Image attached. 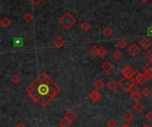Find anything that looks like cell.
<instances>
[{"mask_svg":"<svg viewBox=\"0 0 152 127\" xmlns=\"http://www.w3.org/2000/svg\"><path fill=\"white\" fill-rule=\"evenodd\" d=\"M89 98L93 102H97L100 99V93L99 92V90H94L90 92L89 94Z\"/></svg>","mask_w":152,"mask_h":127,"instance_id":"obj_7","label":"cell"},{"mask_svg":"<svg viewBox=\"0 0 152 127\" xmlns=\"http://www.w3.org/2000/svg\"><path fill=\"white\" fill-rule=\"evenodd\" d=\"M145 119L149 122H152V112H148L145 115Z\"/></svg>","mask_w":152,"mask_h":127,"instance_id":"obj_34","label":"cell"},{"mask_svg":"<svg viewBox=\"0 0 152 127\" xmlns=\"http://www.w3.org/2000/svg\"><path fill=\"white\" fill-rule=\"evenodd\" d=\"M15 127H26V125L24 124H22V123H18Z\"/></svg>","mask_w":152,"mask_h":127,"instance_id":"obj_38","label":"cell"},{"mask_svg":"<svg viewBox=\"0 0 152 127\" xmlns=\"http://www.w3.org/2000/svg\"><path fill=\"white\" fill-rule=\"evenodd\" d=\"M11 80H12V82L14 83V84H19L20 82H21V80H22V77H20L18 74H14V75H13L12 76V77H11Z\"/></svg>","mask_w":152,"mask_h":127,"instance_id":"obj_22","label":"cell"},{"mask_svg":"<svg viewBox=\"0 0 152 127\" xmlns=\"http://www.w3.org/2000/svg\"><path fill=\"white\" fill-rule=\"evenodd\" d=\"M134 109H135L137 112H140V111L143 110L144 106H143V104H141L140 102H136L135 105L134 106Z\"/></svg>","mask_w":152,"mask_h":127,"instance_id":"obj_24","label":"cell"},{"mask_svg":"<svg viewBox=\"0 0 152 127\" xmlns=\"http://www.w3.org/2000/svg\"><path fill=\"white\" fill-rule=\"evenodd\" d=\"M30 2H31L34 5H38L40 3H41L43 0H29Z\"/></svg>","mask_w":152,"mask_h":127,"instance_id":"obj_36","label":"cell"},{"mask_svg":"<svg viewBox=\"0 0 152 127\" xmlns=\"http://www.w3.org/2000/svg\"><path fill=\"white\" fill-rule=\"evenodd\" d=\"M112 56H113L116 60H119V59H121V57L123 56V54H122V52H121L119 50H116V51H114V52H112Z\"/></svg>","mask_w":152,"mask_h":127,"instance_id":"obj_27","label":"cell"},{"mask_svg":"<svg viewBox=\"0 0 152 127\" xmlns=\"http://www.w3.org/2000/svg\"><path fill=\"white\" fill-rule=\"evenodd\" d=\"M80 29H82V30L84 31V32H87V31H89L90 29H91V25H90L89 22H84L81 23V25H80Z\"/></svg>","mask_w":152,"mask_h":127,"instance_id":"obj_16","label":"cell"},{"mask_svg":"<svg viewBox=\"0 0 152 127\" xmlns=\"http://www.w3.org/2000/svg\"><path fill=\"white\" fill-rule=\"evenodd\" d=\"M65 117H67L68 119H69L70 121H74L76 118H77V114L72 111V110H69L66 113L65 115Z\"/></svg>","mask_w":152,"mask_h":127,"instance_id":"obj_13","label":"cell"},{"mask_svg":"<svg viewBox=\"0 0 152 127\" xmlns=\"http://www.w3.org/2000/svg\"><path fill=\"white\" fill-rule=\"evenodd\" d=\"M145 57L147 58V60L149 61H152V50H149L146 52Z\"/></svg>","mask_w":152,"mask_h":127,"instance_id":"obj_32","label":"cell"},{"mask_svg":"<svg viewBox=\"0 0 152 127\" xmlns=\"http://www.w3.org/2000/svg\"><path fill=\"white\" fill-rule=\"evenodd\" d=\"M102 34L106 37H109L111 36V34H112V29H111L109 27H105L102 30Z\"/></svg>","mask_w":152,"mask_h":127,"instance_id":"obj_21","label":"cell"},{"mask_svg":"<svg viewBox=\"0 0 152 127\" xmlns=\"http://www.w3.org/2000/svg\"><path fill=\"white\" fill-rule=\"evenodd\" d=\"M121 127H131V126H130V125H128L127 124H124L121 125Z\"/></svg>","mask_w":152,"mask_h":127,"instance_id":"obj_39","label":"cell"},{"mask_svg":"<svg viewBox=\"0 0 152 127\" xmlns=\"http://www.w3.org/2000/svg\"><path fill=\"white\" fill-rule=\"evenodd\" d=\"M140 93H141V95H142L143 97H148V96H149V95H150L151 92H150V90H149V88L144 87L142 90H141Z\"/></svg>","mask_w":152,"mask_h":127,"instance_id":"obj_28","label":"cell"},{"mask_svg":"<svg viewBox=\"0 0 152 127\" xmlns=\"http://www.w3.org/2000/svg\"><path fill=\"white\" fill-rule=\"evenodd\" d=\"M134 83V81L132 80L131 77H124L122 79H121L119 82H118V86L119 87L122 88L125 92H128V90L130 89V87L133 86Z\"/></svg>","mask_w":152,"mask_h":127,"instance_id":"obj_3","label":"cell"},{"mask_svg":"<svg viewBox=\"0 0 152 127\" xmlns=\"http://www.w3.org/2000/svg\"><path fill=\"white\" fill-rule=\"evenodd\" d=\"M71 123L72 121H70L69 119H68L67 117H64L62 119H60V122H59V124L60 125V127H69L71 125Z\"/></svg>","mask_w":152,"mask_h":127,"instance_id":"obj_11","label":"cell"},{"mask_svg":"<svg viewBox=\"0 0 152 127\" xmlns=\"http://www.w3.org/2000/svg\"><path fill=\"white\" fill-rule=\"evenodd\" d=\"M46 1H51V0H46Z\"/></svg>","mask_w":152,"mask_h":127,"instance_id":"obj_42","label":"cell"},{"mask_svg":"<svg viewBox=\"0 0 152 127\" xmlns=\"http://www.w3.org/2000/svg\"><path fill=\"white\" fill-rule=\"evenodd\" d=\"M22 42V38H15V39L14 40V45L15 46H20L22 45V44H21Z\"/></svg>","mask_w":152,"mask_h":127,"instance_id":"obj_33","label":"cell"},{"mask_svg":"<svg viewBox=\"0 0 152 127\" xmlns=\"http://www.w3.org/2000/svg\"><path fill=\"white\" fill-rule=\"evenodd\" d=\"M113 69H114V65L109 60H106L101 64V69H102L105 73H110L113 70Z\"/></svg>","mask_w":152,"mask_h":127,"instance_id":"obj_4","label":"cell"},{"mask_svg":"<svg viewBox=\"0 0 152 127\" xmlns=\"http://www.w3.org/2000/svg\"><path fill=\"white\" fill-rule=\"evenodd\" d=\"M134 115L132 114L131 112H127V113L125 114V115H124V119H125V121L127 122V123H131L132 121L134 120Z\"/></svg>","mask_w":152,"mask_h":127,"instance_id":"obj_18","label":"cell"},{"mask_svg":"<svg viewBox=\"0 0 152 127\" xmlns=\"http://www.w3.org/2000/svg\"><path fill=\"white\" fill-rule=\"evenodd\" d=\"M147 80H148V78H147V77L145 76V74H141L139 80H138V84H143Z\"/></svg>","mask_w":152,"mask_h":127,"instance_id":"obj_29","label":"cell"},{"mask_svg":"<svg viewBox=\"0 0 152 127\" xmlns=\"http://www.w3.org/2000/svg\"><path fill=\"white\" fill-rule=\"evenodd\" d=\"M151 41L148 38V37H143L142 39H141L140 41V46L142 48V49H144V50H147V49H149V46H151Z\"/></svg>","mask_w":152,"mask_h":127,"instance_id":"obj_8","label":"cell"},{"mask_svg":"<svg viewBox=\"0 0 152 127\" xmlns=\"http://www.w3.org/2000/svg\"><path fill=\"white\" fill-rule=\"evenodd\" d=\"M60 24L62 25L64 29H66L67 30L71 29L76 23H77V20L76 18L69 12L65 13L62 17L59 20Z\"/></svg>","mask_w":152,"mask_h":127,"instance_id":"obj_2","label":"cell"},{"mask_svg":"<svg viewBox=\"0 0 152 127\" xmlns=\"http://www.w3.org/2000/svg\"><path fill=\"white\" fill-rule=\"evenodd\" d=\"M140 48L139 47V46L138 45H136V44H132L130 46H129V48H128V52L131 54V55H133V56H136L139 52H140Z\"/></svg>","mask_w":152,"mask_h":127,"instance_id":"obj_6","label":"cell"},{"mask_svg":"<svg viewBox=\"0 0 152 127\" xmlns=\"http://www.w3.org/2000/svg\"><path fill=\"white\" fill-rule=\"evenodd\" d=\"M141 74H142V73H140L139 70H134V74H133V75H132V77H131L132 80L134 81V84L138 83V80H139V78L140 77Z\"/></svg>","mask_w":152,"mask_h":127,"instance_id":"obj_12","label":"cell"},{"mask_svg":"<svg viewBox=\"0 0 152 127\" xmlns=\"http://www.w3.org/2000/svg\"><path fill=\"white\" fill-rule=\"evenodd\" d=\"M120 72H121V74H122L124 77H131L132 75L134 74V70L132 69L130 66H125V67H123L122 69H121Z\"/></svg>","mask_w":152,"mask_h":127,"instance_id":"obj_5","label":"cell"},{"mask_svg":"<svg viewBox=\"0 0 152 127\" xmlns=\"http://www.w3.org/2000/svg\"><path fill=\"white\" fill-rule=\"evenodd\" d=\"M23 19L26 22H32V20H33V15L30 13H26L23 16Z\"/></svg>","mask_w":152,"mask_h":127,"instance_id":"obj_25","label":"cell"},{"mask_svg":"<svg viewBox=\"0 0 152 127\" xmlns=\"http://www.w3.org/2000/svg\"><path fill=\"white\" fill-rule=\"evenodd\" d=\"M60 91V87L45 72L40 73L38 77L26 88L29 97L34 102L38 103L42 108L46 107Z\"/></svg>","mask_w":152,"mask_h":127,"instance_id":"obj_1","label":"cell"},{"mask_svg":"<svg viewBox=\"0 0 152 127\" xmlns=\"http://www.w3.org/2000/svg\"><path fill=\"white\" fill-rule=\"evenodd\" d=\"M107 125H108V127H117V123L114 119H109L107 123Z\"/></svg>","mask_w":152,"mask_h":127,"instance_id":"obj_30","label":"cell"},{"mask_svg":"<svg viewBox=\"0 0 152 127\" xmlns=\"http://www.w3.org/2000/svg\"><path fill=\"white\" fill-rule=\"evenodd\" d=\"M148 34L149 36H152V24L148 28Z\"/></svg>","mask_w":152,"mask_h":127,"instance_id":"obj_37","label":"cell"},{"mask_svg":"<svg viewBox=\"0 0 152 127\" xmlns=\"http://www.w3.org/2000/svg\"><path fill=\"white\" fill-rule=\"evenodd\" d=\"M138 92H139V88H138V86H136L135 84H134L133 86L130 87V89L128 90V92L131 93V94H134V93H136Z\"/></svg>","mask_w":152,"mask_h":127,"instance_id":"obj_26","label":"cell"},{"mask_svg":"<svg viewBox=\"0 0 152 127\" xmlns=\"http://www.w3.org/2000/svg\"><path fill=\"white\" fill-rule=\"evenodd\" d=\"M118 86H118V83H117V82L114 81V80H110V81L107 84V87H108L109 90L111 91V92H114Z\"/></svg>","mask_w":152,"mask_h":127,"instance_id":"obj_10","label":"cell"},{"mask_svg":"<svg viewBox=\"0 0 152 127\" xmlns=\"http://www.w3.org/2000/svg\"><path fill=\"white\" fill-rule=\"evenodd\" d=\"M141 97H142V95H141V93L139 92L134 94H131V99L135 102H139L140 100L141 99Z\"/></svg>","mask_w":152,"mask_h":127,"instance_id":"obj_17","label":"cell"},{"mask_svg":"<svg viewBox=\"0 0 152 127\" xmlns=\"http://www.w3.org/2000/svg\"><path fill=\"white\" fill-rule=\"evenodd\" d=\"M141 127H149V126L148 124H143V125L141 126Z\"/></svg>","mask_w":152,"mask_h":127,"instance_id":"obj_41","label":"cell"},{"mask_svg":"<svg viewBox=\"0 0 152 127\" xmlns=\"http://www.w3.org/2000/svg\"><path fill=\"white\" fill-rule=\"evenodd\" d=\"M144 71H151L152 72V61H149L143 68Z\"/></svg>","mask_w":152,"mask_h":127,"instance_id":"obj_31","label":"cell"},{"mask_svg":"<svg viewBox=\"0 0 152 127\" xmlns=\"http://www.w3.org/2000/svg\"><path fill=\"white\" fill-rule=\"evenodd\" d=\"M94 87L97 89V90H100V89H102L103 87H104V83H103V81L101 80V79H97L95 82H94Z\"/></svg>","mask_w":152,"mask_h":127,"instance_id":"obj_15","label":"cell"},{"mask_svg":"<svg viewBox=\"0 0 152 127\" xmlns=\"http://www.w3.org/2000/svg\"><path fill=\"white\" fill-rule=\"evenodd\" d=\"M89 54L93 57H98L99 56V48L96 46H94L92 48L89 50Z\"/></svg>","mask_w":152,"mask_h":127,"instance_id":"obj_14","label":"cell"},{"mask_svg":"<svg viewBox=\"0 0 152 127\" xmlns=\"http://www.w3.org/2000/svg\"><path fill=\"white\" fill-rule=\"evenodd\" d=\"M117 45H118V46H119L120 48L124 49V48H126V46H127V41H126V39H124V38H121V39L118 40Z\"/></svg>","mask_w":152,"mask_h":127,"instance_id":"obj_23","label":"cell"},{"mask_svg":"<svg viewBox=\"0 0 152 127\" xmlns=\"http://www.w3.org/2000/svg\"><path fill=\"white\" fill-rule=\"evenodd\" d=\"M107 54H108V51L104 46H101L99 48V57L104 58L107 55Z\"/></svg>","mask_w":152,"mask_h":127,"instance_id":"obj_20","label":"cell"},{"mask_svg":"<svg viewBox=\"0 0 152 127\" xmlns=\"http://www.w3.org/2000/svg\"><path fill=\"white\" fill-rule=\"evenodd\" d=\"M11 23H12L11 20H10L9 18H7V17L3 18L2 20H1V25H2L4 28H7V27H9L10 25H11Z\"/></svg>","mask_w":152,"mask_h":127,"instance_id":"obj_19","label":"cell"},{"mask_svg":"<svg viewBox=\"0 0 152 127\" xmlns=\"http://www.w3.org/2000/svg\"><path fill=\"white\" fill-rule=\"evenodd\" d=\"M53 45L57 47V48H62L65 45V41L62 37H57L54 41H53Z\"/></svg>","mask_w":152,"mask_h":127,"instance_id":"obj_9","label":"cell"},{"mask_svg":"<svg viewBox=\"0 0 152 127\" xmlns=\"http://www.w3.org/2000/svg\"><path fill=\"white\" fill-rule=\"evenodd\" d=\"M140 2H142V3H146V2H148L149 0H140Z\"/></svg>","mask_w":152,"mask_h":127,"instance_id":"obj_40","label":"cell"},{"mask_svg":"<svg viewBox=\"0 0 152 127\" xmlns=\"http://www.w3.org/2000/svg\"><path fill=\"white\" fill-rule=\"evenodd\" d=\"M144 74H145V76L147 77L148 80L152 79V72H151V71H145Z\"/></svg>","mask_w":152,"mask_h":127,"instance_id":"obj_35","label":"cell"}]
</instances>
